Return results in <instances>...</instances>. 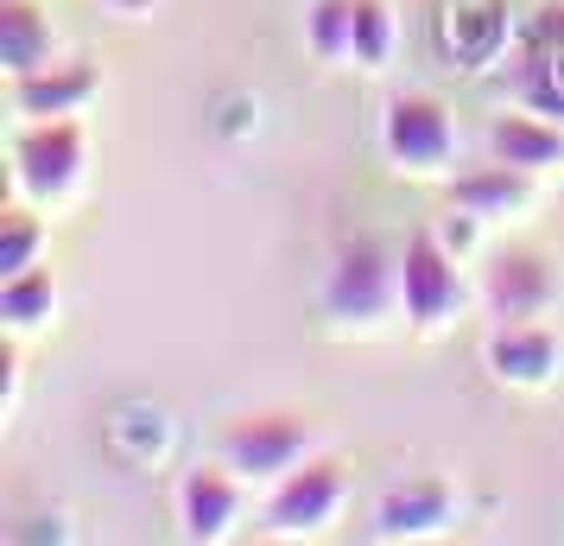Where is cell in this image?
Here are the masks:
<instances>
[{
	"instance_id": "cell-1",
	"label": "cell",
	"mask_w": 564,
	"mask_h": 546,
	"mask_svg": "<svg viewBox=\"0 0 564 546\" xmlns=\"http://www.w3.org/2000/svg\"><path fill=\"white\" fill-rule=\"evenodd\" d=\"M89 172V133L77 115H57V121H26L13 140V191L39 210L70 204L83 191Z\"/></svg>"
},
{
	"instance_id": "cell-2",
	"label": "cell",
	"mask_w": 564,
	"mask_h": 546,
	"mask_svg": "<svg viewBox=\"0 0 564 546\" xmlns=\"http://www.w3.org/2000/svg\"><path fill=\"white\" fill-rule=\"evenodd\" d=\"M343 502H349V477H343V464L311 451L299 470H285L280 483H267L260 527H267L273 540H311V534H330L336 527Z\"/></svg>"
},
{
	"instance_id": "cell-3",
	"label": "cell",
	"mask_w": 564,
	"mask_h": 546,
	"mask_svg": "<svg viewBox=\"0 0 564 546\" xmlns=\"http://www.w3.org/2000/svg\"><path fill=\"white\" fill-rule=\"evenodd\" d=\"M324 312L336 324H361V331H375L387 312H400V255L381 242H349L324 280Z\"/></svg>"
},
{
	"instance_id": "cell-4",
	"label": "cell",
	"mask_w": 564,
	"mask_h": 546,
	"mask_svg": "<svg viewBox=\"0 0 564 546\" xmlns=\"http://www.w3.org/2000/svg\"><path fill=\"white\" fill-rule=\"evenodd\" d=\"M381 153L406 179H437L457 159V121L437 96H393L381 108Z\"/></svg>"
},
{
	"instance_id": "cell-5",
	"label": "cell",
	"mask_w": 564,
	"mask_h": 546,
	"mask_svg": "<svg viewBox=\"0 0 564 546\" xmlns=\"http://www.w3.org/2000/svg\"><path fill=\"white\" fill-rule=\"evenodd\" d=\"M311 451H317V432L299 414H248L223 432V464L235 477H248V483H280Z\"/></svg>"
},
{
	"instance_id": "cell-6",
	"label": "cell",
	"mask_w": 564,
	"mask_h": 546,
	"mask_svg": "<svg viewBox=\"0 0 564 546\" xmlns=\"http://www.w3.org/2000/svg\"><path fill=\"white\" fill-rule=\"evenodd\" d=\"M457 306H463L457 255H451L432 229H419L406 242V255H400V312H406V324H419V331H437V324L457 318Z\"/></svg>"
},
{
	"instance_id": "cell-7",
	"label": "cell",
	"mask_w": 564,
	"mask_h": 546,
	"mask_svg": "<svg viewBox=\"0 0 564 546\" xmlns=\"http://www.w3.org/2000/svg\"><path fill=\"white\" fill-rule=\"evenodd\" d=\"M172 508H178V534L184 540H197V546L229 540L235 527H241V508H248V477H235L229 464L184 470Z\"/></svg>"
},
{
	"instance_id": "cell-8",
	"label": "cell",
	"mask_w": 564,
	"mask_h": 546,
	"mask_svg": "<svg viewBox=\"0 0 564 546\" xmlns=\"http://www.w3.org/2000/svg\"><path fill=\"white\" fill-rule=\"evenodd\" d=\"M558 299V280H552V260L533 255V248H508L482 267V306L495 324H527L545 306Z\"/></svg>"
},
{
	"instance_id": "cell-9",
	"label": "cell",
	"mask_w": 564,
	"mask_h": 546,
	"mask_svg": "<svg viewBox=\"0 0 564 546\" xmlns=\"http://www.w3.org/2000/svg\"><path fill=\"white\" fill-rule=\"evenodd\" d=\"M482 368L501 388L533 394V388H552V375L564 368V350L545 324H533V318H527V324H495L488 343H482Z\"/></svg>"
},
{
	"instance_id": "cell-10",
	"label": "cell",
	"mask_w": 564,
	"mask_h": 546,
	"mask_svg": "<svg viewBox=\"0 0 564 546\" xmlns=\"http://www.w3.org/2000/svg\"><path fill=\"white\" fill-rule=\"evenodd\" d=\"M451 521H457V490L437 483V477H412V483H393L375 502L368 534L375 540H437Z\"/></svg>"
},
{
	"instance_id": "cell-11",
	"label": "cell",
	"mask_w": 564,
	"mask_h": 546,
	"mask_svg": "<svg viewBox=\"0 0 564 546\" xmlns=\"http://www.w3.org/2000/svg\"><path fill=\"white\" fill-rule=\"evenodd\" d=\"M508 39L513 20L501 0H444V13H437V45L457 71H488L508 52Z\"/></svg>"
},
{
	"instance_id": "cell-12",
	"label": "cell",
	"mask_w": 564,
	"mask_h": 546,
	"mask_svg": "<svg viewBox=\"0 0 564 546\" xmlns=\"http://www.w3.org/2000/svg\"><path fill=\"white\" fill-rule=\"evenodd\" d=\"M444 197L469 216H482V223H513V216H527L539 197V179L533 172H513V165H482V172H457V179L444 184Z\"/></svg>"
},
{
	"instance_id": "cell-13",
	"label": "cell",
	"mask_w": 564,
	"mask_h": 546,
	"mask_svg": "<svg viewBox=\"0 0 564 546\" xmlns=\"http://www.w3.org/2000/svg\"><path fill=\"white\" fill-rule=\"evenodd\" d=\"M102 77L89 64H45L32 77H13V115L20 121H57V115H83L96 103Z\"/></svg>"
},
{
	"instance_id": "cell-14",
	"label": "cell",
	"mask_w": 564,
	"mask_h": 546,
	"mask_svg": "<svg viewBox=\"0 0 564 546\" xmlns=\"http://www.w3.org/2000/svg\"><path fill=\"white\" fill-rule=\"evenodd\" d=\"M488 153L501 159V165H513V172H533V179H545V172H558L564 165V128L558 121H545V115H495L488 121Z\"/></svg>"
},
{
	"instance_id": "cell-15",
	"label": "cell",
	"mask_w": 564,
	"mask_h": 546,
	"mask_svg": "<svg viewBox=\"0 0 564 546\" xmlns=\"http://www.w3.org/2000/svg\"><path fill=\"white\" fill-rule=\"evenodd\" d=\"M0 64H7V77H32V71L57 64L52 20L32 0H0Z\"/></svg>"
},
{
	"instance_id": "cell-16",
	"label": "cell",
	"mask_w": 564,
	"mask_h": 546,
	"mask_svg": "<svg viewBox=\"0 0 564 546\" xmlns=\"http://www.w3.org/2000/svg\"><path fill=\"white\" fill-rule=\"evenodd\" d=\"M52 318H57V280L45 267H26V274L0 280V324H7V338H26L39 324H52Z\"/></svg>"
},
{
	"instance_id": "cell-17",
	"label": "cell",
	"mask_w": 564,
	"mask_h": 546,
	"mask_svg": "<svg viewBox=\"0 0 564 546\" xmlns=\"http://www.w3.org/2000/svg\"><path fill=\"white\" fill-rule=\"evenodd\" d=\"M305 45L324 64L356 57V0H311L305 7Z\"/></svg>"
},
{
	"instance_id": "cell-18",
	"label": "cell",
	"mask_w": 564,
	"mask_h": 546,
	"mask_svg": "<svg viewBox=\"0 0 564 546\" xmlns=\"http://www.w3.org/2000/svg\"><path fill=\"white\" fill-rule=\"evenodd\" d=\"M400 52V13L393 0H356V71H387Z\"/></svg>"
},
{
	"instance_id": "cell-19",
	"label": "cell",
	"mask_w": 564,
	"mask_h": 546,
	"mask_svg": "<svg viewBox=\"0 0 564 546\" xmlns=\"http://www.w3.org/2000/svg\"><path fill=\"white\" fill-rule=\"evenodd\" d=\"M520 103L564 128V52H533L527 77H520Z\"/></svg>"
},
{
	"instance_id": "cell-20",
	"label": "cell",
	"mask_w": 564,
	"mask_h": 546,
	"mask_svg": "<svg viewBox=\"0 0 564 546\" xmlns=\"http://www.w3.org/2000/svg\"><path fill=\"white\" fill-rule=\"evenodd\" d=\"M39 255H45V223L39 216H7V229H0V280H13V274H26V267H39Z\"/></svg>"
},
{
	"instance_id": "cell-21",
	"label": "cell",
	"mask_w": 564,
	"mask_h": 546,
	"mask_svg": "<svg viewBox=\"0 0 564 546\" xmlns=\"http://www.w3.org/2000/svg\"><path fill=\"white\" fill-rule=\"evenodd\" d=\"M482 229H488V223H482V216H469V210H457V204H451V216H444V223H437V242H444V248H451V255H476V242H482Z\"/></svg>"
},
{
	"instance_id": "cell-22",
	"label": "cell",
	"mask_w": 564,
	"mask_h": 546,
	"mask_svg": "<svg viewBox=\"0 0 564 546\" xmlns=\"http://www.w3.org/2000/svg\"><path fill=\"white\" fill-rule=\"evenodd\" d=\"M533 52H564V0H552V7H539L533 13Z\"/></svg>"
},
{
	"instance_id": "cell-23",
	"label": "cell",
	"mask_w": 564,
	"mask_h": 546,
	"mask_svg": "<svg viewBox=\"0 0 564 546\" xmlns=\"http://www.w3.org/2000/svg\"><path fill=\"white\" fill-rule=\"evenodd\" d=\"M121 7H147V0H121Z\"/></svg>"
}]
</instances>
